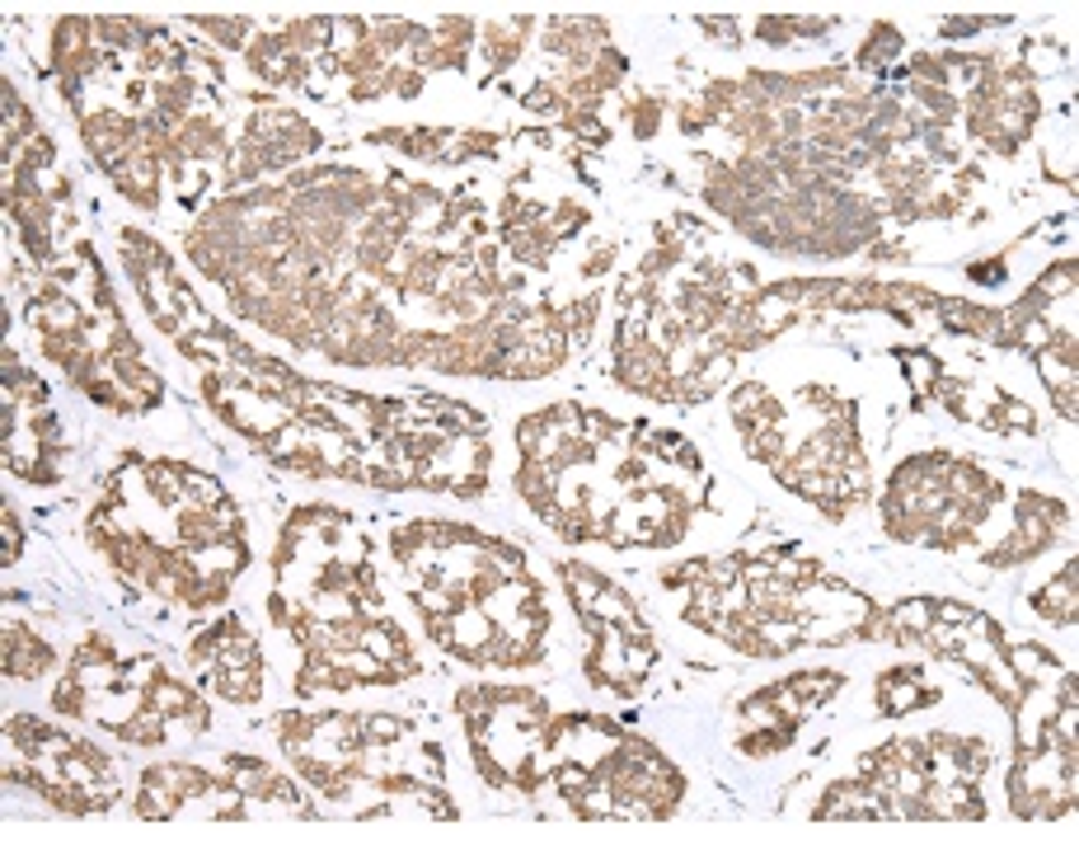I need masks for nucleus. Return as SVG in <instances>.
Masks as SVG:
<instances>
[{
    "label": "nucleus",
    "instance_id": "f257e3e1",
    "mask_svg": "<svg viewBox=\"0 0 1079 845\" xmlns=\"http://www.w3.org/2000/svg\"><path fill=\"white\" fill-rule=\"evenodd\" d=\"M817 817L821 822H878V817H892V798L878 790L873 780H863V775H854V780H840V784H831L827 790V798L817 803Z\"/></svg>",
    "mask_w": 1079,
    "mask_h": 845
},
{
    "label": "nucleus",
    "instance_id": "f03ea898",
    "mask_svg": "<svg viewBox=\"0 0 1079 845\" xmlns=\"http://www.w3.org/2000/svg\"><path fill=\"white\" fill-rule=\"evenodd\" d=\"M540 29V19H488V24H479L484 43H479V56H484V85H494L498 75H507L517 66V56L526 52V38H531Z\"/></svg>",
    "mask_w": 1079,
    "mask_h": 845
},
{
    "label": "nucleus",
    "instance_id": "7ed1b4c3",
    "mask_svg": "<svg viewBox=\"0 0 1079 845\" xmlns=\"http://www.w3.org/2000/svg\"><path fill=\"white\" fill-rule=\"evenodd\" d=\"M56 667V648L33 635L24 620H6V677L10 681H43Z\"/></svg>",
    "mask_w": 1079,
    "mask_h": 845
},
{
    "label": "nucleus",
    "instance_id": "20e7f679",
    "mask_svg": "<svg viewBox=\"0 0 1079 845\" xmlns=\"http://www.w3.org/2000/svg\"><path fill=\"white\" fill-rule=\"evenodd\" d=\"M934 700H938V691L925 686L920 667H892V672L878 677V710L888 719H906L911 710H925Z\"/></svg>",
    "mask_w": 1079,
    "mask_h": 845
},
{
    "label": "nucleus",
    "instance_id": "39448f33",
    "mask_svg": "<svg viewBox=\"0 0 1079 845\" xmlns=\"http://www.w3.org/2000/svg\"><path fill=\"white\" fill-rule=\"evenodd\" d=\"M1028 606L1047 625H1056V630H1075V620H1079L1075 616L1079 611V559H1070L1047 587H1037V592L1028 597Z\"/></svg>",
    "mask_w": 1079,
    "mask_h": 845
},
{
    "label": "nucleus",
    "instance_id": "423d86ee",
    "mask_svg": "<svg viewBox=\"0 0 1079 845\" xmlns=\"http://www.w3.org/2000/svg\"><path fill=\"white\" fill-rule=\"evenodd\" d=\"M901 48H906V38H901L896 24H873L869 38H863L859 56H854V71L863 75V81H888V66L901 56Z\"/></svg>",
    "mask_w": 1079,
    "mask_h": 845
},
{
    "label": "nucleus",
    "instance_id": "0eeeda50",
    "mask_svg": "<svg viewBox=\"0 0 1079 845\" xmlns=\"http://www.w3.org/2000/svg\"><path fill=\"white\" fill-rule=\"evenodd\" d=\"M662 109H666V94H653V90H639V94H630V100L620 104L624 123L634 127L639 142H647V136H657V127H662Z\"/></svg>",
    "mask_w": 1079,
    "mask_h": 845
},
{
    "label": "nucleus",
    "instance_id": "6e6552de",
    "mask_svg": "<svg viewBox=\"0 0 1079 845\" xmlns=\"http://www.w3.org/2000/svg\"><path fill=\"white\" fill-rule=\"evenodd\" d=\"M193 29H198V33H207L211 38V43L216 48H230V52H240V48H249L253 43V24H249V19H240V14H235V19H193Z\"/></svg>",
    "mask_w": 1079,
    "mask_h": 845
},
{
    "label": "nucleus",
    "instance_id": "1a4fd4ad",
    "mask_svg": "<svg viewBox=\"0 0 1079 845\" xmlns=\"http://www.w3.org/2000/svg\"><path fill=\"white\" fill-rule=\"evenodd\" d=\"M596 316H601V291H587L582 301H573L563 310V329H568V343L573 348H582L587 339H592V329H596Z\"/></svg>",
    "mask_w": 1079,
    "mask_h": 845
},
{
    "label": "nucleus",
    "instance_id": "9d476101",
    "mask_svg": "<svg viewBox=\"0 0 1079 845\" xmlns=\"http://www.w3.org/2000/svg\"><path fill=\"white\" fill-rule=\"evenodd\" d=\"M967 278H972L976 287H1005V282H1009V249L986 254V259H972V264H967Z\"/></svg>",
    "mask_w": 1079,
    "mask_h": 845
},
{
    "label": "nucleus",
    "instance_id": "9b49d317",
    "mask_svg": "<svg viewBox=\"0 0 1079 845\" xmlns=\"http://www.w3.org/2000/svg\"><path fill=\"white\" fill-rule=\"evenodd\" d=\"M995 24H1005V19H990V14H963V19H944V24H938V33H944L948 43H957V38H972V33H981V29H995Z\"/></svg>",
    "mask_w": 1079,
    "mask_h": 845
},
{
    "label": "nucleus",
    "instance_id": "f8f14e48",
    "mask_svg": "<svg viewBox=\"0 0 1079 845\" xmlns=\"http://www.w3.org/2000/svg\"><path fill=\"white\" fill-rule=\"evenodd\" d=\"M611 268H615V245H596V249L582 259L578 272H582V278H605Z\"/></svg>",
    "mask_w": 1079,
    "mask_h": 845
},
{
    "label": "nucleus",
    "instance_id": "ddd939ff",
    "mask_svg": "<svg viewBox=\"0 0 1079 845\" xmlns=\"http://www.w3.org/2000/svg\"><path fill=\"white\" fill-rule=\"evenodd\" d=\"M699 29L714 33L723 48H741V24H737V19H699Z\"/></svg>",
    "mask_w": 1079,
    "mask_h": 845
},
{
    "label": "nucleus",
    "instance_id": "4468645a",
    "mask_svg": "<svg viewBox=\"0 0 1079 845\" xmlns=\"http://www.w3.org/2000/svg\"><path fill=\"white\" fill-rule=\"evenodd\" d=\"M19 549H24V530H19V522H14V513L6 507V549H0V564H14L19 559Z\"/></svg>",
    "mask_w": 1079,
    "mask_h": 845
}]
</instances>
